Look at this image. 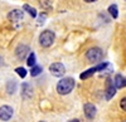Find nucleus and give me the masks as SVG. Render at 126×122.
<instances>
[{"label":"nucleus","mask_w":126,"mask_h":122,"mask_svg":"<svg viewBox=\"0 0 126 122\" xmlns=\"http://www.w3.org/2000/svg\"><path fill=\"white\" fill-rule=\"evenodd\" d=\"M113 86L115 88H124L126 86V79L121 74H116L113 79Z\"/></svg>","instance_id":"nucleus-11"},{"label":"nucleus","mask_w":126,"mask_h":122,"mask_svg":"<svg viewBox=\"0 0 126 122\" xmlns=\"http://www.w3.org/2000/svg\"><path fill=\"white\" fill-rule=\"evenodd\" d=\"M54 33L50 32V30H44L43 33L39 35V43L42 47H50L54 42Z\"/></svg>","instance_id":"nucleus-3"},{"label":"nucleus","mask_w":126,"mask_h":122,"mask_svg":"<svg viewBox=\"0 0 126 122\" xmlns=\"http://www.w3.org/2000/svg\"><path fill=\"white\" fill-rule=\"evenodd\" d=\"M49 72L53 74V76H56V77H62L63 74L66 73V68H64V66H63L62 63L56 62V63H53V64H50Z\"/></svg>","instance_id":"nucleus-5"},{"label":"nucleus","mask_w":126,"mask_h":122,"mask_svg":"<svg viewBox=\"0 0 126 122\" xmlns=\"http://www.w3.org/2000/svg\"><path fill=\"white\" fill-rule=\"evenodd\" d=\"M42 67L40 66H34V67H32V70H30V74L33 76V77H37V76H39L40 73H42Z\"/></svg>","instance_id":"nucleus-17"},{"label":"nucleus","mask_w":126,"mask_h":122,"mask_svg":"<svg viewBox=\"0 0 126 122\" xmlns=\"http://www.w3.org/2000/svg\"><path fill=\"white\" fill-rule=\"evenodd\" d=\"M109 13H110V15L113 18V19H116L117 16H119V9H117V5H110L109 6Z\"/></svg>","instance_id":"nucleus-14"},{"label":"nucleus","mask_w":126,"mask_h":122,"mask_svg":"<svg viewBox=\"0 0 126 122\" xmlns=\"http://www.w3.org/2000/svg\"><path fill=\"white\" fill-rule=\"evenodd\" d=\"M86 3H93V1H97V0H85Z\"/></svg>","instance_id":"nucleus-20"},{"label":"nucleus","mask_w":126,"mask_h":122,"mask_svg":"<svg viewBox=\"0 0 126 122\" xmlns=\"http://www.w3.org/2000/svg\"><path fill=\"white\" fill-rule=\"evenodd\" d=\"M13 116V108L10 106H1L0 107V120L3 121H9Z\"/></svg>","instance_id":"nucleus-7"},{"label":"nucleus","mask_w":126,"mask_h":122,"mask_svg":"<svg viewBox=\"0 0 126 122\" xmlns=\"http://www.w3.org/2000/svg\"><path fill=\"white\" fill-rule=\"evenodd\" d=\"M103 57V53H102V49L97 48V47H94V48H91L88 49L87 52H86V58L88 62L91 63H97L100 62V60L102 59Z\"/></svg>","instance_id":"nucleus-2"},{"label":"nucleus","mask_w":126,"mask_h":122,"mask_svg":"<svg viewBox=\"0 0 126 122\" xmlns=\"http://www.w3.org/2000/svg\"><path fill=\"white\" fill-rule=\"evenodd\" d=\"M28 53H30V52H29V47L25 45V44H20V45L15 49V54H16V57H18L19 59H24Z\"/></svg>","instance_id":"nucleus-9"},{"label":"nucleus","mask_w":126,"mask_h":122,"mask_svg":"<svg viewBox=\"0 0 126 122\" xmlns=\"http://www.w3.org/2000/svg\"><path fill=\"white\" fill-rule=\"evenodd\" d=\"M69 122H79V121H78V120H76V118H75V120H71V121H69Z\"/></svg>","instance_id":"nucleus-21"},{"label":"nucleus","mask_w":126,"mask_h":122,"mask_svg":"<svg viewBox=\"0 0 126 122\" xmlns=\"http://www.w3.org/2000/svg\"><path fill=\"white\" fill-rule=\"evenodd\" d=\"M23 15L24 13L19 9H14V10H10L9 14H8V19L10 20L12 23H19L20 20H23Z\"/></svg>","instance_id":"nucleus-6"},{"label":"nucleus","mask_w":126,"mask_h":122,"mask_svg":"<svg viewBox=\"0 0 126 122\" xmlns=\"http://www.w3.org/2000/svg\"><path fill=\"white\" fill-rule=\"evenodd\" d=\"M107 66H109V63H100V64H97L96 67L90 68V69L85 70L83 73H81L79 78H81V79H87V78H90L91 76H93V74L96 73V72H100V70H103V69L106 68Z\"/></svg>","instance_id":"nucleus-4"},{"label":"nucleus","mask_w":126,"mask_h":122,"mask_svg":"<svg viewBox=\"0 0 126 122\" xmlns=\"http://www.w3.org/2000/svg\"><path fill=\"white\" fill-rule=\"evenodd\" d=\"M120 107H121L124 111H126V97H124V98L120 101Z\"/></svg>","instance_id":"nucleus-19"},{"label":"nucleus","mask_w":126,"mask_h":122,"mask_svg":"<svg viewBox=\"0 0 126 122\" xmlns=\"http://www.w3.org/2000/svg\"><path fill=\"white\" fill-rule=\"evenodd\" d=\"M22 96L24 98H30L32 96H33V89H32L29 83H23V86H22Z\"/></svg>","instance_id":"nucleus-12"},{"label":"nucleus","mask_w":126,"mask_h":122,"mask_svg":"<svg viewBox=\"0 0 126 122\" xmlns=\"http://www.w3.org/2000/svg\"><path fill=\"white\" fill-rule=\"evenodd\" d=\"M35 60H37L35 54H34V53H29V57H28V59H27V64H28L29 67H34V66H35Z\"/></svg>","instance_id":"nucleus-15"},{"label":"nucleus","mask_w":126,"mask_h":122,"mask_svg":"<svg viewBox=\"0 0 126 122\" xmlns=\"http://www.w3.org/2000/svg\"><path fill=\"white\" fill-rule=\"evenodd\" d=\"M83 111H85V115L88 120H92L94 116H96V107L92 103H86L83 106Z\"/></svg>","instance_id":"nucleus-8"},{"label":"nucleus","mask_w":126,"mask_h":122,"mask_svg":"<svg viewBox=\"0 0 126 122\" xmlns=\"http://www.w3.org/2000/svg\"><path fill=\"white\" fill-rule=\"evenodd\" d=\"M15 91H16V82L15 81H9L6 83V92L9 95H13L15 93Z\"/></svg>","instance_id":"nucleus-13"},{"label":"nucleus","mask_w":126,"mask_h":122,"mask_svg":"<svg viewBox=\"0 0 126 122\" xmlns=\"http://www.w3.org/2000/svg\"><path fill=\"white\" fill-rule=\"evenodd\" d=\"M115 93H116V88H115L113 83L111 82V81H107V88H106V92H105V97H106V99H111Z\"/></svg>","instance_id":"nucleus-10"},{"label":"nucleus","mask_w":126,"mask_h":122,"mask_svg":"<svg viewBox=\"0 0 126 122\" xmlns=\"http://www.w3.org/2000/svg\"><path fill=\"white\" fill-rule=\"evenodd\" d=\"M40 122H44V121H40Z\"/></svg>","instance_id":"nucleus-22"},{"label":"nucleus","mask_w":126,"mask_h":122,"mask_svg":"<svg viewBox=\"0 0 126 122\" xmlns=\"http://www.w3.org/2000/svg\"><path fill=\"white\" fill-rule=\"evenodd\" d=\"M15 72L18 73L19 77H22V78H24V77L27 76V69L23 68V67H18V68L15 69Z\"/></svg>","instance_id":"nucleus-18"},{"label":"nucleus","mask_w":126,"mask_h":122,"mask_svg":"<svg viewBox=\"0 0 126 122\" xmlns=\"http://www.w3.org/2000/svg\"><path fill=\"white\" fill-rule=\"evenodd\" d=\"M73 87H75V79L71 77H66L61 79L57 84V92L59 95H68L72 92Z\"/></svg>","instance_id":"nucleus-1"},{"label":"nucleus","mask_w":126,"mask_h":122,"mask_svg":"<svg viewBox=\"0 0 126 122\" xmlns=\"http://www.w3.org/2000/svg\"><path fill=\"white\" fill-rule=\"evenodd\" d=\"M23 9L25 10L27 13H29V15H30V16H33V18H35V16H37V10H35L34 8H32V6H29V5H27V4H25V5L23 6Z\"/></svg>","instance_id":"nucleus-16"}]
</instances>
